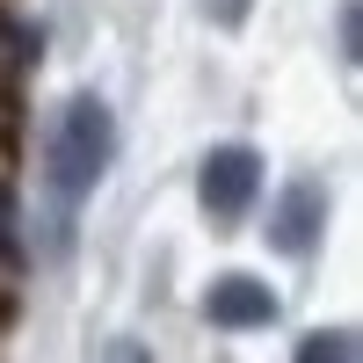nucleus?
<instances>
[{
  "label": "nucleus",
  "instance_id": "obj_1",
  "mask_svg": "<svg viewBox=\"0 0 363 363\" xmlns=\"http://www.w3.org/2000/svg\"><path fill=\"white\" fill-rule=\"evenodd\" d=\"M116 167V116L102 95H73L51 124V153H44V189H51V211L73 218V211L95 196V182Z\"/></svg>",
  "mask_w": 363,
  "mask_h": 363
},
{
  "label": "nucleus",
  "instance_id": "obj_2",
  "mask_svg": "<svg viewBox=\"0 0 363 363\" xmlns=\"http://www.w3.org/2000/svg\"><path fill=\"white\" fill-rule=\"evenodd\" d=\"M196 196H203V218L240 225L247 203L262 196V153L255 145H211L203 167H196Z\"/></svg>",
  "mask_w": 363,
  "mask_h": 363
},
{
  "label": "nucleus",
  "instance_id": "obj_3",
  "mask_svg": "<svg viewBox=\"0 0 363 363\" xmlns=\"http://www.w3.org/2000/svg\"><path fill=\"white\" fill-rule=\"evenodd\" d=\"M327 233V189L320 182H291V189L269 203V247L277 255H313Z\"/></svg>",
  "mask_w": 363,
  "mask_h": 363
},
{
  "label": "nucleus",
  "instance_id": "obj_4",
  "mask_svg": "<svg viewBox=\"0 0 363 363\" xmlns=\"http://www.w3.org/2000/svg\"><path fill=\"white\" fill-rule=\"evenodd\" d=\"M203 313L218 320V327H233V335H247V327H277V320H284L277 291L255 284V277H218V284L203 291Z\"/></svg>",
  "mask_w": 363,
  "mask_h": 363
},
{
  "label": "nucleus",
  "instance_id": "obj_5",
  "mask_svg": "<svg viewBox=\"0 0 363 363\" xmlns=\"http://www.w3.org/2000/svg\"><path fill=\"white\" fill-rule=\"evenodd\" d=\"M291 363H356V327H313Z\"/></svg>",
  "mask_w": 363,
  "mask_h": 363
},
{
  "label": "nucleus",
  "instance_id": "obj_6",
  "mask_svg": "<svg viewBox=\"0 0 363 363\" xmlns=\"http://www.w3.org/2000/svg\"><path fill=\"white\" fill-rule=\"evenodd\" d=\"M335 37H342V66H356V0H342V15H335Z\"/></svg>",
  "mask_w": 363,
  "mask_h": 363
},
{
  "label": "nucleus",
  "instance_id": "obj_7",
  "mask_svg": "<svg viewBox=\"0 0 363 363\" xmlns=\"http://www.w3.org/2000/svg\"><path fill=\"white\" fill-rule=\"evenodd\" d=\"M102 363H153V349H145V342H109Z\"/></svg>",
  "mask_w": 363,
  "mask_h": 363
},
{
  "label": "nucleus",
  "instance_id": "obj_8",
  "mask_svg": "<svg viewBox=\"0 0 363 363\" xmlns=\"http://www.w3.org/2000/svg\"><path fill=\"white\" fill-rule=\"evenodd\" d=\"M240 8H247V0H211V15H218V22H240Z\"/></svg>",
  "mask_w": 363,
  "mask_h": 363
}]
</instances>
